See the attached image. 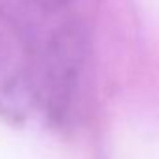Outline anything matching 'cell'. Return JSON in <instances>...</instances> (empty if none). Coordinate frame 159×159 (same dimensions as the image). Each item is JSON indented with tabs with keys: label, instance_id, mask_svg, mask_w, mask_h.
<instances>
[{
	"label": "cell",
	"instance_id": "1",
	"mask_svg": "<svg viewBox=\"0 0 159 159\" xmlns=\"http://www.w3.org/2000/svg\"><path fill=\"white\" fill-rule=\"evenodd\" d=\"M77 62V36L62 0H0L4 90L56 114L67 103Z\"/></svg>",
	"mask_w": 159,
	"mask_h": 159
}]
</instances>
